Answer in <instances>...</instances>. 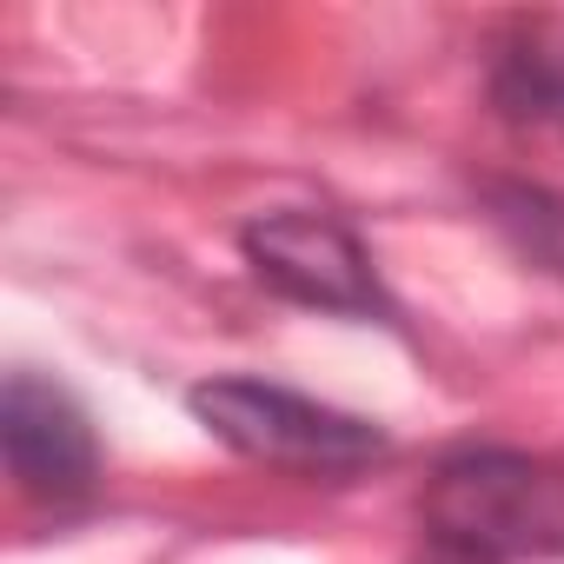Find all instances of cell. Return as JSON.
Listing matches in <instances>:
<instances>
[{"mask_svg": "<svg viewBox=\"0 0 564 564\" xmlns=\"http://www.w3.org/2000/svg\"><path fill=\"white\" fill-rule=\"evenodd\" d=\"M432 544L471 557H564V465L511 445H458L419 491Z\"/></svg>", "mask_w": 564, "mask_h": 564, "instance_id": "1", "label": "cell"}, {"mask_svg": "<svg viewBox=\"0 0 564 564\" xmlns=\"http://www.w3.org/2000/svg\"><path fill=\"white\" fill-rule=\"evenodd\" d=\"M186 412L239 458L300 471V478H346L386 458V432L372 419L319 405L272 379H199L186 392Z\"/></svg>", "mask_w": 564, "mask_h": 564, "instance_id": "2", "label": "cell"}, {"mask_svg": "<svg viewBox=\"0 0 564 564\" xmlns=\"http://www.w3.org/2000/svg\"><path fill=\"white\" fill-rule=\"evenodd\" d=\"M239 252H246L259 286L293 300V306L339 313V319H392V300L372 272V252L333 213H313V206L259 213V219H246Z\"/></svg>", "mask_w": 564, "mask_h": 564, "instance_id": "3", "label": "cell"}, {"mask_svg": "<svg viewBox=\"0 0 564 564\" xmlns=\"http://www.w3.org/2000/svg\"><path fill=\"white\" fill-rule=\"evenodd\" d=\"M0 452L34 505H80L100 485V445L67 386L14 372L0 392Z\"/></svg>", "mask_w": 564, "mask_h": 564, "instance_id": "4", "label": "cell"}, {"mask_svg": "<svg viewBox=\"0 0 564 564\" xmlns=\"http://www.w3.org/2000/svg\"><path fill=\"white\" fill-rule=\"evenodd\" d=\"M491 219L505 226V239L531 265L564 272V193H544V186H491Z\"/></svg>", "mask_w": 564, "mask_h": 564, "instance_id": "5", "label": "cell"}, {"mask_svg": "<svg viewBox=\"0 0 564 564\" xmlns=\"http://www.w3.org/2000/svg\"><path fill=\"white\" fill-rule=\"evenodd\" d=\"M419 564H491V557H471V551H452V544H432V557Z\"/></svg>", "mask_w": 564, "mask_h": 564, "instance_id": "6", "label": "cell"}]
</instances>
